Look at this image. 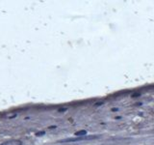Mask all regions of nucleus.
I'll return each mask as SVG.
<instances>
[{
	"instance_id": "nucleus-3",
	"label": "nucleus",
	"mask_w": 154,
	"mask_h": 145,
	"mask_svg": "<svg viewBox=\"0 0 154 145\" xmlns=\"http://www.w3.org/2000/svg\"><path fill=\"white\" fill-rule=\"evenodd\" d=\"M86 134H87V130H79V132H76L74 134V135H76V137H85Z\"/></svg>"
},
{
	"instance_id": "nucleus-2",
	"label": "nucleus",
	"mask_w": 154,
	"mask_h": 145,
	"mask_svg": "<svg viewBox=\"0 0 154 145\" xmlns=\"http://www.w3.org/2000/svg\"><path fill=\"white\" fill-rule=\"evenodd\" d=\"M0 145H21V142L18 141V140H16V139H11V140H9V141L3 142Z\"/></svg>"
},
{
	"instance_id": "nucleus-1",
	"label": "nucleus",
	"mask_w": 154,
	"mask_h": 145,
	"mask_svg": "<svg viewBox=\"0 0 154 145\" xmlns=\"http://www.w3.org/2000/svg\"><path fill=\"white\" fill-rule=\"evenodd\" d=\"M98 135H85V137H77L74 138H66L61 140L60 142L66 143V142H74V141H82V140H88V139H94L97 138Z\"/></svg>"
}]
</instances>
